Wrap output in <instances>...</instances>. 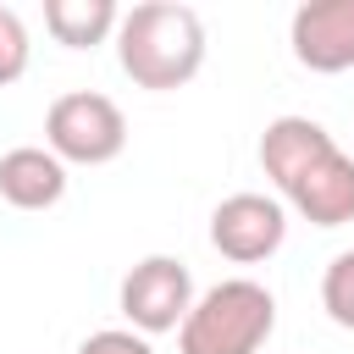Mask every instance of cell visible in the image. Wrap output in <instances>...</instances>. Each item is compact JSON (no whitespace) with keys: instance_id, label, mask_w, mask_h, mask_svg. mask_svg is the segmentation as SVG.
Returning a JSON list of instances; mask_svg holds the SVG:
<instances>
[{"instance_id":"6da1fadb","label":"cell","mask_w":354,"mask_h":354,"mask_svg":"<svg viewBox=\"0 0 354 354\" xmlns=\"http://www.w3.org/2000/svg\"><path fill=\"white\" fill-rule=\"evenodd\" d=\"M260 166L277 183V194L310 221V227H343L354 221V155L337 149V138L310 116H277L260 133Z\"/></svg>"},{"instance_id":"7a4b0ae2","label":"cell","mask_w":354,"mask_h":354,"mask_svg":"<svg viewBox=\"0 0 354 354\" xmlns=\"http://www.w3.org/2000/svg\"><path fill=\"white\" fill-rule=\"evenodd\" d=\"M116 61L149 94L194 83V72L205 66V22H199V11L177 6V0H144V6L122 11Z\"/></svg>"},{"instance_id":"3957f363","label":"cell","mask_w":354,"mask_h":354,"mask_svg":"<svg viewBox=\"0 0 354 354\" xmlns=\"http://www.w3.org/2000/svg\"><path fill=\"white\" fill-rule=\"evenodd\" d=\"M277 326V299L254 277H227L205 288L177 326V354H260Z\"/></svg>"},{"instance_id":"277c9868","label":"cell","mask_w":354,"mask_h":354,"mask_svg":"<svg viewBox=\"0 0 354 354\" xmlns=\"http://www.w3.org/2000/svg\"><path fill=\"white\" fill-rule=\"evenodd\" d=\"M44 149L66 166H105L127 149V116L111 94L72 88L44 111Z\"/></svg>"},{"instance_id":"5b68a950","label":"cell","mask_w":354,"mask_h":354,"mask_svg":"<svg viewBox=\"0 0 354 354\" xmlns=\"http://www.w3.org/2000/svg\"><path fill=\"white\" fill-rule=\"evenodd\" d=\"M194 310V277L183 260L171 254H144L127 277H122V315L133 321V332L155 337V332H177Z\"/></svg>"},{"instance_id":"8992f818","label":"cell","mask_w":354,"mask_h":354,"mask_svg":"<svg viewBox=\"0 0 354 354\" xmlns=\"http://www.w3.org/2000/svg\"><path fill=\"white\" fill-rule=\"evenodd\" d=\"M282 238H288V216L271 194H227L210 210V243L238 266H254V260L277 254Z\"/></svg>"},{"instance_id":"52a82bcc","label":"cell","mask_w":354,"mask_h":354,"mask_svg":"<svg viewBox=\"0 0 354 354\" xmlns=\"http://www.w3.org/2000/svg\"><path fill=\"white\" fill-rule=\"evenodd\" d=\"M293 61L310 72H348L354 66V0H304L288 22Z\"/></svg>"},{"instance_id":"ba28073f","label":"cell","mask_w":354,"mask_h":354,"mask_svg":"<svg viewBox=\"0 0 354 354\" xmlns=\"http://www.w3.org/2000/svg\"><path fill=\"white\" fill-rule=\"evenodd\" d=\"M66 194V160H55L44 144H17L0 155V199L11 210H50Z\"/></svg>"},{"instance_id":"9c48e42d","label":"cell","mask_w":354,"mask_h":354,"mask_svg":"<svg viewBox=\"0 0 354 354\" xmlns=\"http://www.w3.org/2000/svg\"><path fill=\"white\" fill-rule=\"evenodd\" d=\"M44 28L66 50H94L122 28V11L111 0H44Z\"/></svg>"},{"instance_id":"30bf717a","label":"cell","mask_w":354,"mask_h":354,"mask_svg":"<svg viewBox=\"0 0 354 354\" xmlns=\"http://www.w3.org/2000/svg\"><path fill=\"white\" fill-rule=\"evenodd\" d=\"M321 304L337 326H354V249L332 254V266L321 277Z\"/></svg>"},{"instance_id":"8fae6325","label":"cell","mask_w":354,"mask_h":354,"mask_svg":"<svg viewBox=\"0 0 354 354\" xmlns=\"http://www.w3.org/2000/svg\"><path fill=\"white\" fill-rule=\"evenodd\" d=\"M28 55H33V44H28V22H22L11 6H0V88L17 83V77L28 72Z\"/></svg>"},{"instance_id":"7c38bea8","label":"cell","mask_w":354,"mask_h":354,"mask_svg":"<svg viewBox=\"0 0 354 354\" xmlns=\"http://www.w3.org/2000/svg\"><path fill=\"white\" fill-rule=\"evenodd\" d=\"M77 354H155V348H149V337L133 332V326H105V332H88V337L77 343Z\"/></svg>"}]
</instances>
